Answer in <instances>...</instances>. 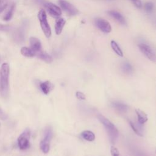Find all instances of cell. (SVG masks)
Returning <instances> with one entry per match:
<instances>
[{
	"label": "cell",
	"mask_w": 156,
	"mask_h": 156,
	"mask_svg": "<svg viewBox=\"0 0 156 156\" xmlns=\"http://www.w3.org/2000/svg\"><path fill=\"white\" fill-rule=\"evenodd\" d=\"M8 5V0H1L0 2V13L3 12Z\"/></svg>",
	"instance_id": "obj_24"
},
{
	"label": "cell",
	"mask_w": 156,
	"mask_h": 156,
	"mask_svg": "<svg viewBox=\"0 0 156 156\" xmlns=\"http://www.w3.org/2000/svg\"><path fill=\"white\" fill-rule=\"evenodd\" d=\"M110 152H111V154H112V156H118L119 154V152L118 150L114 146L111 147Z\"/></svg>",
	"instance_id": "obj_25"
},
{
	"label": "cell",
	"mask_w": 156,
	"mask_h": 156,
	"mask_svg": "<svg viewBox=\"0 0 156 156\" xmlns=\"http://www.w3.org/2000/svg\"><path fill=\"white\" fill-rule=\"evenodd\" d=\"M121 68H122V70L125 73H127V74H130L133 71V68L132 65L127 62L123 63L121 65Z\"/></svg>",
	"instance_id": "obj_22"
},
{
	"label": "cell",
	"mask_w": 156,
	"mask_h": 156,
	"mask_svg": "<svg viewBox=\"0 0 156 156\" xmlns=\"http://www.w3.org/2000/svg\"><path fill=\"white\" fill-rule=\"evenodd\" d=\"M1 0H0V2H1Z\"/></svg>",
	"instance_id": "obj_31"
},
{
	"label": "cell",
	"mask_w": 156,
	"mask_h": 156,
	"mask_svg": "<svg viewBox=\"0 0 156 156\" xmlns=\"http://www.w3.org/2000/svg\"><path fill=\"white\" fill-rule=\"evenodd\" d=\"M37 1H38L39 2H42V1H43V0H37Z\"/></svg>",
	"instance_id": "obj_30"
},
{
	"label": "cell",
	"mask_w": 156,
	"mask_h": 156,
	"mask_svg": "<svg viewBox=\"0 0 156 156\" xmlns=\"http://www.w3.org/2000/svg\"><path fill=\"white\" fill-rule=\"evenodd\" d=\"M59 4L61 8L64 10L69 15L73 16L79 13V10L73 5L65 0H59Z\"/></svg>",
	"instance_id": "obj_7"
},
{
	"label": "cell",
	"mask_w": 156,
	"mask_h": 156,
	"mask_svg": "<svg viewBox=\"0 0 156 156\" xmlns=\"http://www.w3.org/2000/svg\"><path fill=\"white\" fill-rule=\"evenodd\" d=\"M65 23L66 21L63 18H59L56 20L55 24V32L57 35H59L62 33Z\"/></svg>",
	"instance_id": "obj_12"
},
{
	"label": "cell",
	"mask_w": 156,
	"mask_h": 156,
	"mask_svg": "<svg viewBox=\"0 0 156 156\" xmlns=\"http://www.w3.org/2000/svg\"><path fill=\"white\" fill-rule=\"evenodd\" d=\"M10 26L7 25H4V24H0V30H4L7 31L9 30Z\"/></svg>",
	"instance_id": "obj_29"
},
{
	"label": "cell",
	"mask_w": 156,
	"mask_h": 156,
	"mask_svg": "<svg viewBox=\"0 0 156 156\" xmlns=\"http://www.w3.org/2000/svg\"><path fill=\"white\" fill-rule=\"evenodd\" d=\"M40 88L41 91L44 94H48L50 91L53 89L54 85L51 82H49V80H46L40 83Z\"/></svg>",
	"instance_id": "obj_11"
},
{
	"label": "cell",
	"mask_w": 156,
	"mask_h": 156,
	"mask_svg": "<svg viewBox=\"0 0 156 156\" xmlns=\"http://www.w3.org/2000/svg\"><path fill=\"white\" fill-rule=\"evenodd\" d=\"M118 156H119V155H118Z\"/></svg>",
	"instance_id": "obj_33"
},
{
	"label": "cell",
	"mask_w": 156,
	"mask_h": 156,
	"mask_svg": "<svg viewBox=\"0 0 156 156\" xmlns=\"http://www.w3.org/2000/svg\"><path fill=\"white\" fill-rule=\"evenodd\" d=\"M10 66L7 63L2 64L0 68V96L6 98L9 93Z\"/></svg>",
	"instance_id": "obj_1"
},
{
	"label": "cell",
	"mask_w": 156,
	"mask_h": 156,
	"mask_svg": "<svg viewBox=\"0 0 156 156\" xmlns=\"http://www.w3.org/2000/svg\"><path fill=\"white\" fill-rule=\"evenodd\" d=\"M135 112L137 115L138 122L140 124H143L147 121V116L143 111L141 110L140 109H136Z\"/></svg>",
	"instance_id": "obj_14"
},
{
	"label": "cell",
	"mask_w": 156,
	"mask_h": 156,
	"mask_svg": "<svg viewBox=\"0 0 156 156\" xmlns=\"http://www.w3.org/2000/svg\"><path fill=\"white\" fill-rule=\"evenodd\" d=\"M112 106L115 108V109H116L117 110L119 111V112H124L126 111H127L128 107L127 105L124 104L121 102H113L112 103Z\"/></svg>",
	"instance_id": "obj_18"
},
{
	"label": "cell",
	"mask_w": 156,
	"mask_h": 156,
	"mask_svg": "<svg viewBox=\"0 0 156 156\" xmlns=\"http://www.w3.org/2000/svg\"><path fill=\"white\" fill-rule=\"evenodd\" d=\"M155 153H156V150H155Z\"/></svg>",
	"instance_id": "obj_32"
},
{
	"label": "cell",
	"mask_w": 156,
	"mask_h": 156,
	"mask_svg": "<svg viewBox=\"0 0 156 156\" xmlns=\"http://www.w3.org/2000/svg\"><path fill=\"white\" fill-rule=\"evenodd\" d=\"M35 56H37V57H38L39 58L44 61L46 63H51L52 62V57L49 54H48V53L42 50L38 52L36 54Z\"/></svg>",
	"instance_id": "obj_15"
},
{
	"label": "cell",
	"mask_w": 156,
	"mask_h": 156,
	"mask_svg": "<svg viewBox=\"0 0 156 156\" xmlns=\"http://www.w3.org/2000/svg\"><path fill=\"white\" fill-rule=\"evenodd\" d=\"M108 13L111 16H112L114 19H115L117 21L120 23L121 24H126V20L124 18V16L120 13L118 12L117 11L110 10V11H108Z\"/></svg>",
	"instance_id": "obj_13"
},
{
	"label": "cell",
	"mask_w": 156,
	"mask_h": 156,
	"mask_svg": "<svg viewBox=\"0 0 156 156\" xmlns=\"http://www.w3.org/2000/svg\"><path fill=\"white\" fill-rule=\"evenodd\" d=\"M98 118L103 124V126L105 127L106 130L110 138L111 142L112 143H114L118 136V129L112 122H110L107 118H105L103 115L101 114L98 115Z\"/></svg>",
	"instance_id": "obj_2"
},
{
	"label": "cell",
	"mask_w": 156,
	"mask_h": 156,
	"mask_svg": "<svg viewBox=\"0 0 156 156\" xmlns=\"http://www.w3.org/2000/svg\"><path fill=\"white\" fill-rule=\"evenodd\" d=\"M14 7H15V5L13 4H12L9 9H8L7 13H5V15L3 17V20L5 21H9L10 20V18H12L13 13V11H14Z\"/></svg>",
	"instance_id": "obj_21"
},
{
	"label": "cell",
	"mask_w": 156,
	"mask_h": 156,
	"mask_svg": "<svg viewBox=\"0 0 156 156\" xmlns=\"http://www.w3.org/2000/svg\"><path fill=\"white\" fill-rule=\"evenodd\" d=\"M44 6L49 14L52 17L58 18L62 15V10L60 8L52 3L46 2L45 3Z\"/></svg>",
	"instance_id": "obj_8"
},
{
	"label": "cell",
	"mask_w": 156,
	"mask_h": 156,
	"mask_svg": "<svg viewBox=\"0 0 156 156\" xmlns=\"http://www.w3.org/2000/svg\"><path fill=\"white\" fill-rule=\"evenodd\" d=\"M133 4L134 5L138 7V8H141L142 7V3H141V0H130Z\"/></svg>",
	"instance_id": "obj_28"
},
{
	"label": "cell",
	"mask_w": 156,
	"mask_h": 156,
	"mask_svg": "<svg viewBox=\"0 0 156 156\" xmlns=\"http://www.w3.org/2000/svg\"><path fill=\"white\" fill-rule=\"evenodd\" d=\"M38 18L40 21L41 29L47 38H49L51 35V30L50 26L47 20L46 13L44 10L40 9L38 13Z\"/></svg>",
	"instance_id": "obj_4"
},
{
	"label": "cell",
	"mask_w": 156,
	"mask_h": 156,
	"mask_svg": "<svg viewBox=\"0 0 156 156\" xmlns=\"http://www.w3.org/2000/svg\"><path fill=\"white\" fill-rule=\"evenodd\" d=\"M21 53L23 55L27 57H33L35 56V52L29 47H23L21 49Z\"/></svg>",
	"instance_id": "obj_17"
},
{
	"label": "cell",
	"mask_w": 156,
	"mask_h": 156,
	"mask_svg": "<svg viewBox=\"0 0 156 156\" xmlns=\"http://www.w3.org/2000/svg\"><path fill=\"white\" fill-rule=\"evenodd\" d=\"M144 9L150 12H152L154 10V4L153 3L151 2H146L144 5Z\"/></svg>",
	"instance_id": "obj_23"
},
{
	"label": "cell",
	"mask_w": 156,
	"mask_h": 156,
	"mask_svg": "<svg viewBox=\"0 0 156 156\" xmlns=\"http://www.w3.org/2000/svg\"><path fill=\"white\" fill-rule=\"evenodd\" d=\"M52 137V130L50 127L46 128L44 132L43 138L40 143V147L44 154L49 152L50 149V142Z\"/></svg>",
	"instance_id": "obj_3"
},
{
	"label": "cell",
	"mask_w": 156,
	"mask_h": 156,
	"mask_svg": "<svg viewBox=\"0 0 156 156\" xmlns=\"http://www.w3.org/2000/svg\"><path fill=\"white\" fill-rule=\"evenodd\" d=\"M95 25L101 31L105 33H109L112 31V26L110 23L103 18H96Z\"/></svg>",
	"instance_id": "obj_9"
},
{
	"label": "cell",
	"mask_w": 156,
	"mask_h": 156,
	"mask_svg": "<svg viewBox=\"0 0 156 156\" xmlns=\"http://www.w3.org/2000/svg\"><path fill=\"white\" fill-rule=\"evenodd\" d=\"M138 47L142 53L144 54L148 59L156 63V54L149 45L146 43H140Z\"/></svg>",
	"instance_id": "obj_6"
},
{
	"label": "cell",
	"mask_w": 156,
	"mask_h": 156,
	"mask_svg": "<svg viewBox=\"0 0 156 156\" xmlns=\"http://www.w3.org/2000/svg\"><path fill=\"white\" fill-rule=\"evenodd\" d=\"M30 132L29 129H26L18 136L17 142L18 147L21 150H26L30 147Z\"/></svg>",
	"instance_id": "obj_5"
},
{
	"label": "cell",
	"mask_w": 156,
	"mask_h": 156,
	"mask_svg": "<svg viewBox=\"0 0 156 156\" xmlns=\"http://www.w3.org/2000/svg\"><path fill=\"white\" fill-rule=\"evenodd\" d=\"M29 42H30V48L35 52V55H36V54L41 50V43L38 39L33 37L30 38Z\"/></svg>",
	"instance_id": "obj_10"
},
{
	"label": "cell",
	"mask_w": 156,
	"mask_h": 156,
	"mask_svg": "<svg viewBox=\"0 0 156 156\" xmlns=\"http://www.w3.org/2000/svg\"><path fill=\"white\" fill-rule=\"evenodd\" d=\"M80 135L82 138L88 141H93L95 139V135L94 133L90 130H84L81 133Z\"/></svg>",
	"instance_id": "obj_16"
},
{
	"label": "cell",
	"mask_w": 156,
	"mask_h": 156,
	"mask_svg": "<svg viewBox=\"0 0 156 156\" xmlns=\"http://www.w3.org/2000/svg\"><path fill=\"white\" fill-rule=\"evenodd\" d=\"M111 47L112 48V49L113 50V51L119 56L120 57H122L123 56V52L122 51V50L121 49L120 47L119 46V45L118 44V43L114 41V40H112L111 43Z\"/></svg>",
	"instance_id": "obj_19"
},
{
	"label": "cell",
	"mask_w": 156,
	"mask_h": 156,
	"mask_svg": "<svg viewBox=\"0 0 156 156\" xmlns=\"http://www.w3.org/2000/svg\"><path fill=\"white\" fill-rule=\"evenodd\" d=\"M129 122L130 124V127H132L133 131L138 135L139 136H143L142 135V133L141 132V127L140 126H138L136 124L134 123L133 122H132V121H129Z\"/></svg>",
	"instance_id": "obj_20"
},
{
	"label": "cell",
	"mask_w": 156,
	"mask_h": 156,
	"mask_svg": "<svg viewBox=\"0 0 156 156\" xmlns=\"http://www.w3.org/2000/svg\"><path fill=\"white\" fill-rule=\"evenodd\" d=\"M76 98L80 100H85L86 98L85 95L82 92H80V91H77L76 93Z\"/></svg>",
	"instance_id": "obj_26"
},
{
	"label": "cell",
	"mask_w": 156,
	"mask_h": 156,
	"mask_svg": "<svg viewBox=\"0 0 156 156\" xmlns=\"http://www.w3.org/2000/svg\"><path fill=\"white\" fill-rule=\"evenodd\" d=\"M8 118L7 115L0 108V119L6 120Z\"/></svg>",
	"instance_id": "obj_27"
}]
</instances>
